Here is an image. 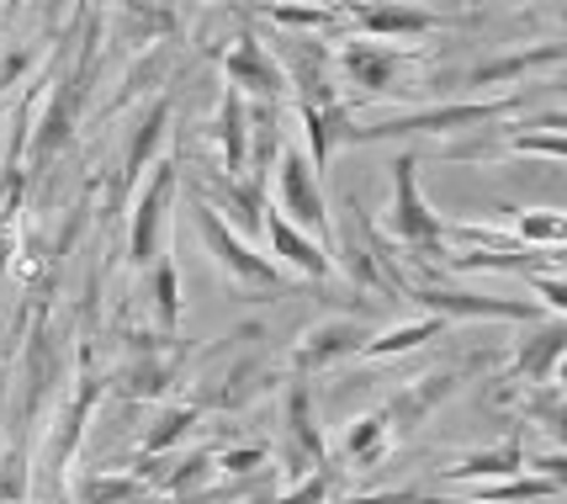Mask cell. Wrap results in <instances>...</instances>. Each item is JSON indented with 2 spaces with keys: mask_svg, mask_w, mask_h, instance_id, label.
Instances as JSON below:
<instances>
[{
  "mask_svg": "<svg viewBox=\"0 0 567 504\" xmlns=\"http://www.w3.org/2000/svg\"><path fill=\"white\" fill-rule=\"evenodd\" d=\"M96 53H101V11H85V22H80V49H74L70 75H59L49 106H43V117H38V123H32V133H27V171H32V176H43L53 160L70 150L74 123L85 117V101H91Z\"/></svg>",
  "mask_w": 567,
  "mask_h": 504,
  "instance_id": "1",
  "label": "cell"
},
{
  "mask_svg": "<svg viewBox=\"0 0 567 504\" xmlns=\"http://www.w3.org/2000/svg\"><path fill=\"white\" fill-rule=\"evenodd\" d=\"M17 378L22 382H17V414H11L6 446H17V452L32 456L38 435H43V420H49L53 403H59V382H64V346H59V335H53V319H49V308H43V298H38V313H32V325H27Z\"/></svg>",
  "mask_w": 567,
  "mask_h": 504,
  "instance_id": "2",
  "label": "cell"
},
{
  "mask_svg": "<svg viewBox=\"0 0 567 504\" xmlns=\"http://www.w3.org/2000/svg\"><path fill=\"white\" fill-rule=\"evenodd\" d=\"M106 393V372L96 367V346L91 340H80V351H74V382H70V399L53 403V430L49 435H38V446H32V467H43V488H49V500L64 494V473H70L74 452H80V441H85V425H91V409L101 403Z\"/></svg>",
  "mask_w": 567,
  "mask_h": 504,
  "instance_id": "3",
  "label": "cell"
},
{
  "mask_svg": "<svg viewBox=\"0 0 567 504\" xmlns=\"http://www.w3.org/2000/svg\"><path fill=\"white\" fill-rule=\"evenodd\" d=\"M186 213H192V228H197L207 260H213L223 277L234 281V292H239L245 302H276V298H292V292H297L292 281H287V271L276 266L271 255H260L245 234H234V228L223 224V218L197 197V192H186Z\"/></svg>",
  "mask_w": 567,
  "mask_h": 504,
  "instance_id": "4",
  "label": "cell"
},
{
  "mask_svg": "<svg viewBox=\"0 0 567 504\" xmlns=\"http://www.w3.org/2000/svg\"><path fill=\"white\" fill-rule=\"evenodd\" d=\"M525 112V96H483V101H441V106H414V112H393L382 123H350L346 144H393V138H420V133H467V127H494Z\"/></svg>",
  "mask_w": 567,
  "mask_h": 504,
  "instance_id": "5",
  "label": "cell"
},
{
  "mask_svg": "<svg viewBox=\"0 0 567 504\" xmlns=\"http://www.w3.org/2000/svg\"><path fill=\"white\" fill-rule=\"evenodd\" d=\"M388 171H393V197H388L382 234H388L393 245H403L420 266H435V260L445 266V255H451L445 250V218L420 192V150H403Z\"/></svg>",
  "mask_w": 567,
  "mask_h": 504,
  "instance_id": "6",
  "label": "cell"
},
{
  "mask_svg": "<svg viewBox=\"0 0 567 504\" xmlns=\"http://www.w3.org/2000/svg\"><path fill=\"white\" fill-rule=\"evenodd\" d=\"M334 224V271H346L350 287H361V292H393L403 287V271L393 266V239L382 234V228L367 218V207L361 197L350 192L346 197V218H329Z\"/></svg>",
  "mask_w": 567,
  "mask_h": 504,
  "instance_id": "7",
  "label": "cell"
},
{
  "mask_svg": "<svg viewBox=\"0 0 567 504\" xmlns=\"http://www.w3.org/2000/svg\"><path fill=\"white\" fill-rule=\"evenodd\" d=\"M186 367H192V351H186L175 335L127 329L123 361H117V372L106 378V388H117V399H127V403H154L186 378Z\"/></svg>",
  "mask_w": 567,
  "mask_h": 504,
  "instance_id": "8",
  "label": "cell"
},
{
  "mask_svg": "<svg viewBox=\"0 0 567 504\" xmlns=\"http://www.w3.org/2000/svg\"><path fill=\"white\" fill-rule=\"evenodd\" d=\"M181 192V160H154L148 181L127 197V266L148 271L165 255V234H171V207Z\"/></svg>",
  "mask_w": 567,
  "mask_h": 504,
  "instance_id": "9",
  "label": "cell"
},
{
  "mask_svg": "<svg viewBox=\"0 0 567 504\" xmlns=\"http://www.w3.org/2000/svg\"><path fill=\"white\" fill-rule=\"evenodd\" d=\"M276 213L287 218V224H297L302 234H313L323 245V255L334 260V207H329V197H323V176L308 165V154L297 150V144H281V154H276Z\"/></svg>",
  "mask_w": 567,
  "mask_h": 504,
  "instance_id": "10",
  "label": "cell"
},
{
  "mask_svg": "<svg viewBox=\"0 0 567 504\" xmlns=\"http://www.w3.org/2000/svg\"><path fill=\"white\" fill-rule=\"evenodd\" d=\"M329 53H334L340 85H350L355 101L388 96L398 80H403V70L424 59V49H414V43H403V49H398V43H377V38H340Z\"/></svg>",
  "mask_w": 567,
  "mask_h": 504,
  "instance_id": "11",
  "label": "cell"
},
{
  "mask_svg": "<svg viewBox=\"0 0 567 504\" xmlns=\"http://www.w3.org/2000/svg\"><path fill=\"white\" fill-rule=\"evenodd\" d=\"M287 388H281V446H276V462L287 479H302L329 462V441L319 430V409H313V388L308 378H292L287 372Z\"/></svg>",
  "mask_w": 567,
  "mask_h": 504,
  "instance_id": "12",
  "label": "cell"
},
{
  "mask_svg": "<svg viewBox=\"0 0 567 504\" xmlns=\"http://www.w3.org/2000/svg\"><path fill=\"white\" fill-rule=\"evenodd\" d=\"M398 298L420 302V313H435V319H445V325H456V319H509V325H536V319H546V308L542 302H530V298H488V292H462V287H414V281H403Z\"/></svg>",
  "mask_w": 567,
  "mask_h": 504,
  "instance_id": "13",
  "label": "cell"
},
{
  "mask_svg": "<svg viewBox=\"0 0 567 504\" xmlns=\"http://www.w3.org/2000/svg\"><path fill=\"white\" fill-rule=\"evenodd\" d=\"M371 340V325L367 319H355V313H334V319H319V325H308L302 335L292 340V351H287V372L292 378H313V372H329L334 361H350V356H361V346Z\"/></svg>",
  "mask_w": 567,
  "mask_h": 504,
  "instance_id": "14",
  "label": "cell"
},
{
  "mask_svg": "<svg viewBox=\"0 0 567 504\" xmlns=\"http://www.w3.org/2000/svg\"><path fill=\"white\" fill-rule=\"evenodd\" d=\"M346 27L355 38H377V43H420L445 22L409 0H346Z\"/></svg>",
  "mask_w": 567,
  "mask_h": 504,
  "instance_id": "15",
  "label": "cell"
},
{
  "mask_svg": "<svg viewBox=\"0 0 567 504\" xmlns=\"http://www.w3.org/2000/svg\"><path fill=\"white\" fill-rule=\"evenodd\" d=\"M462 388H467V367H441V372H424V378L403 382L393 399L382 403L388 435H393V441H409V435H414L445 399H456Z\"/></svg>",
  "mask_w": 567,
  "mask_h": 504,
  "instance_id": "16",
  "label": "cell"
},
{
  "mask_svg": "<svg viewBox=\"0 0 567 504\" xmlns=\"http://www.w3.org/2000/svg\"><path fill=\"white\" fill-rule=\"evenodd\" d=\"M223 80L245 101H287V75H281L276 53L260 43L255 27H239L234 43L223 49Z\"/></svg>",
  "mask_w": 567,
  "mask_h": 504,
  "instance_id": "17",
  "label": "cell"
},
{
  "mask_svg": "<svg viewBox=\"0 0 567 504\" xmlns=\"http://www.w3.org/2000/svg\"><path fill=\"white\" fill-rule=\"evenodd\" d=\"M171 117H175L171 96H154V101H148V112H138V123L127 127L123 160H117V181H112V207H127V197L138 192L144 171L159 160L165 138H171Z\"/></svg>",
  "mask_w": 567,
  "mask_h": 504,
  "instance_id": "18",
  "label": "cell"
},
{
  "mask_svg": "<svg viewBox=\"0 0 567 504\" xmlns=\"http://www.w3.org/2000/svg\"><path fill=\"white\" fill-rule=\"evenodd\" d=\"M525 329H530V335H519L504 382H519V388H530V382H563L567 319L563 313H546V319H536V325H525Z\"/></svg>",
  "mask_w": 567,
  "mask_h": 504,
  "instance_id": "19",
  "label": "cell"
},
{
  "mask_svg": "<svg viewBox=\"0 0 567 504\" xmlns=\"http://www.w3.org/2000/svg\"><path fill=\"white\" fill-rule=\"evenodd\" d=\"M192 192H197L213 213H218L223 224L234 228V234H260V213H266V181L255 176H192Z\"/></svg>",
  "mask_w": 567,
  "mask_h": 504,
  "instance_id": "20",
  "label": "cell"
},
{
  "mask_svg": "<svg viewBox=\"0 0 567 504\" xmlns=\"http://www.w3.org/2000/svg\"><path fill=\"white\" fill-rule=\"evenodd\" d=\"M260 234H266V245H271L276 266L297 271L302 281H329V277H334V260L323 255L319 239H313V234H302L297 224H287L276 207H266V213H260Z\"/></svg>",
  "mask_w": 567,
  "mask_h": 504,
  "instance_id": "21",
  "label": "cell"
},
{
  "mask_svg": "<svg viewBox=\"0 0 567 504\" xmlns=\"http://www.w3.org/2000/svg\"><path fill=\"white\" fill-rule=\"evenodd\" d=\"M525 452H530V441H525V430H509L498 446H477V452L456 456V462H445L441 479L451 483H494V479H515L525 473Z\"/></svg>",
  "mask_w": 567,
  "mask_h": 504,
  "instance_id": "22",
  "label": "cell"
},
{
  "mask_svg": "<svg viewBox=\"0 0 567 504\" xmlns=\"http://www.w3.org/2000/svg\"><path fill=\"white\" fill-rule=\"evenodd\" d=\"M175 32H181L175 0H123V11L112 22V43H123V49H154V43H171Z\"/></svg>",
  "mask_w": 567,
  "mask_h": 504,
  "instance_id": "23",
  "label": "cell"
},
{
  "mask_svg": "<svg viewBox=\"0 0 567 504\" xmlns=\"http://www.w3.org/2000/svg\"><path fill=\"white\" fill-rule=\"evenodd\" d=\"M567 49L563 43H536V49H515V53H498V59H483V64H472V70H462L456 75V85L462 91H472V85H509V80H525L536 75V70H563Z\"/></svg>",
  "mask_w": 567,
  "mask_h": 504,
  "instance_id": "24",
  "label": "cell"
},
{
  "mask_svg": "<svg viewBox=\"0 0 567 504\" xmlns=\"http://www.w3.org/2000/svg\"><path fill=\"white\" fill-rule=\"evenodd\" d=\"M213 138L223 150V176H245L249 165V101L228 85L218 101V117H213Z\"/></svg>",
  "mask_w": 567,
  "mask_h": 504,
  "instance_id": "25",
  "label": "cell"
},
{
  "mask_svg": "<svg viewBox=\"0 0 567 504\" xmlns=\"http://www.w3.org/2000/svg\"><path fill=\"white\" fill-rule=\"evenodd\" d=\"M197 420H202V409L192 399L159 403V414H154L148 430L138 435V452L133 456H165V452H175V446H186V435L197 430Z\"/></svg>",
  "mask_w": 567,
  "mask_h": 504,
  "instance_id": "26",
  "label": "cell"
},
{
  "mask_svg": "<svg viewBox=\"0 0 567 504\" xmlns=\"http://www.w3.org/2000/svg\"><path fill=\"white\" fill-rule=\"evenodd\" d=\"M445 319L435 313H420V319H409V325H388V329H371V340L361 346V361H388V356H409L430 346V340H441L445 335Z\"/></svg>",
  "mask_w": 567,
  "mask_h": 504,
  "instance_id": "27",
  "label": "cell"
},
{
  "mask_svg": "<svg viewBox=\"0 0 567 504\" xmlns=\"http://www.w3.org/2000/svg\"><path fill=\"white\" fill-rule=\"evenodd\" d=\"M393 452V435H388V420H382V409H367V414H355L340 435V462H350L355 473H367L377 467L382 456Z\"/></svg>",
  "mask_w": 567,
  "mask_h": 504,
  "instance_id": "28",
  "label": "cell"
},
{
  "mask_svg": "<svg viewBox=\"0 0 567 504\" xmlns=\"http://www.w3.org/2000/svg\"><path fill=\"white\" fill-rule=\"evenodd\" d=\"M260 17H271V27H287V32H313V38H329V32H346V6H319V0H266Z\"/></svg>",
  "mask_w": 567,
  "mask_h": 504,
  "instance_id": "29",
  "label": "cell"
},
{
  "mask_svg": "<svg viewBox=\"0 0 567 504\" xmlns=\"http://www.w3.org/2000/svg\"><path fill=\"white\" fill-rule=\"evenodd\" d=\"M144 298H148V319H154V329H159V335H175V329H181V313H186V302H181V266H175L171 255H159V260L148 266Z\"/></svg>",
  "mask_w": 567,
  "mask_h": 504,
  "instance_id": "30",
  "label": "cell"
},
{
  "mask_svg": "<svg viewBox=\"0 0 567 504\" xmlns=\"http://www.w3.org/2000/svg\"><path fill=\"white\" fill-rule=\"evenodd\" d=\"M74 504H138L148 500V483L138 473H91L70 488Z\"/></svg>",
  "mask_w": 567,
  "mask_h": 504,
  "instance_id": "31",
  "label": "cell"
},
{
  "mask_svg": "<svg viewBox=\"0 0 567 504\" xmlns=\"http://www.w3.org/2000/svg\"><path fill=\"white\" fill-rule=\"evenodd\" d=\"M340 483H346V473H340V462L329 456L323 467H313V473H302V479H292V483H281L271 504H334Z\"/></svg>",
  "mask_w": 567,
  "mask_h": 504,
  "instance_id": "32",
  "label": "cell"
},
{
  "mask_svg": "<svg viewBox=\"0 0 567 504\" xmlns=\"http://www.w3.org/2000/svg\"><path fill=\"white\" fill-rule=\"evenodd\" d=\"M515 213V245H536V250H551V245H563L567 239V218L557 213V207H530V213H519V207H509Z\"/></svg>",
  "mask_w": 567,
  "mask_h": 504,
  "instance_id": "33",
  "label": "cell"
},
{
  "mask_svg": "<svg viewBox=\"0 0 567 504\" xmlns=\"http://www.w3.org/2000/svg\"><path fill=\"white\" fill-rule=\"evenodd\" d=\"M266 462H271V452H266V446H223V452L213 456L218 479H249V473H260Z\"/></svg>",
  "mask_w": 567,
  "mask_h": 504,
  "instance_id": "34",
  "label": "cell"
},
{
  "mask_svg": "<svg viewBox=\"0 0 567 504\" xmlns=\"http://www.w3.org/2000/svg\"><path fill=\"white\" fill-rule=\"evenodd\" d=\"M519 281L542 298L546 313H567V281H563V271H530V277H519Z\"/></svg>",
  "mask_w": 567,
  "mask_h": 504,
  "instance_id": "35",
  "label": "cell"
},
{
  "mask_svg": "<svg viewBox=\"0 0 567 504\" xmlns=\"http://www.w3.org/2000/svg\"><path fill=\"white\" fill-rule=\"evenodd\" d=\"M346 504H435L420 488H377V494H350Z\"/></svg>",
  "mask_w": 567,
  "mask_h": 504,
  "instance_id": "36",
  "label": "cell"
},
{
  "mask_svg": "<svg viewBox=\"0 0 567 504\" xmlns=\"http://www.w3.org/2000/svg\"><path fill=\"white\" fill-rule=\"evenodd\" d=\"M472 11H488V6H515V0H467Z\"/></svg>",
  "mask_w": 567,
  "mask_h": 504,
  "instance_id": "37",
  "label": "cell"
},
{
  "mask_svg": "<svg viewBox=\"0 0 567 504\" xmlns=\"http://www.w3.org/2000/svg\"><path fill=\"white\" fill-rule=\"evenodd\" d=\"M0 6H6V17L17 22V11H22V0H0Z\"/></svg>",
  "mask_w": 567,
  "mask_h": 504,
  "instance_id": "38",
  "label": "cell"
},
{
  "mask_svg": "<svg viewBox=\"0 0 567 504\" xmlns=\"http://www.w3.org/2000/svg\"><path fill=\"white\" fill-rule=\"evenodd\" d=\"M319 6H346V0H319Z\"/></svg>",
  "mask_w": 567,
  "mask_h": 504,
  "instance_id": "39",
  "label": "cell"
},
{
  "mask_svg": "<svg viewBox=\"0 0 567 504\" xmlns=\"http://www.w3.org/2000/svg\"><path fill=\"white\" fill-rule=\"evenodd\" d=\"M0 123H6V106H0Z\"/></svg>",
  "mask_w": 567,
  "mask_h": 504,
  "instance_id": "40",
  "label": "cell"
},
{
  "mask_svg": "<svg viewBox=\"0 0 567 504\" xmlns=\"http://www.w3.org/2000/svg\"><path fill=\"white\" fill-rule=\"evenodd\" d=\"M467 504H483V500H467Z\"/></svg>",
  "mask_w": 567,
  "mask_h": 504,
  "instance_id": "41",
  "label": "cell"
}]
</instances>
